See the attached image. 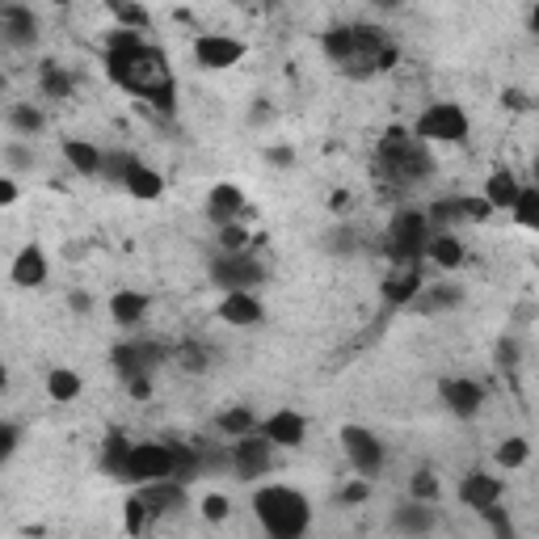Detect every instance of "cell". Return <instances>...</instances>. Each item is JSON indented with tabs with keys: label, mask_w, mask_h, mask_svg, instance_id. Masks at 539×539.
Segmentation results:
<instances>
[{
	"label": "cell",
	"mask_w": 539,
	"mask_h": 539,
	"mask_svg": "<svg viewBox=\"0 0 539 539\" xmlns=\"http://www.w3.org/2000/svg\"><path fill=\"white\" fill-rule=\"evenodd\" d=\"M81 392H85L81 371H72V367H51L47 371V396L55 405H72Z\"/></svg>",
	"instance_id": "obj_27"
},
{
	"label": "cell",
	"mask_w": 539,
	"mask_h": 539,
	"mask_svg": "<svg viewBox=\"0 0 539 539\" xmlns=\"http://www.w3.org/2000/svg\"><path fill=\"white\" fill-rule=\"evenodd\" d=\"M430 219L426 211H396L388 224V257L396 266H417L426 257V241H430Z\"/></svg>",
	"instance_id": "obj_5"
},
{
	"label": "cell",
	"mask_w": 539,
	"mask_h": 539,
	"mask_svg": "<svg viewBox=\"0 0 539 539\" xmlns=\"http://www.w3.org/2000/svg\"><path fill=\"white\" fill-rule=\"evenodd\" d=\"M464 257H468V249H464V241H459L451 228H434L430 241H426L422 262H434L438 270H455V266H464Z\"/></svg>",
	"instance_id": "obj_23"
},
{
	"label": "cell",
	"mask_w": 539,
	"mask_h": 539,
	"mask_svg": "<svg viewBox=\"0 0 539 539\" xmlns=\"http://www.w3.org/2000/svg\"><path fill=\"white\" fill-rule=\"evenodd\" d=\"M177 358H182L186 371H207V350L198 346V342H186L182 350H177Z\"/></svg>",
	"instance_id": "obj_48"
},
{
	"label": "cell",
	"mask_w": 539,
	"mask_h": 539,
	"mask_svg": "<svg viewBox=\"0 0 539 539\" xmlns=\"http://www.w3.org/2000/svg\"><path fill=\"white\" fill-rule=\"evenodd\" d=\"M169 358V350L165 346H156V342H148V337H123L114 350H110V363H114V371L118 375H152L156 367H161Z\"/></svg>",
	"instance_id": "obj_10"
},
{
	"label": "cell",
	"mask_w": 539,
	"mask_h": 539,
	"mask_svg": "<svg viewBox=\"0 0 539 539\" xmlns=\"http://www.w3.org/2000/svg\"><path fill=\"white\" fill-rule=\"evenodd\" d=\"M459 295H464V291H459V287H443V291H430V304L434 308H455V299Z\"/></svg>",
	"instance_id": "obj_52"
},
{
	"label": "cell",
	"mask_w": 539,
	"mask_h": 539,
	"mask_svg": "<svg viewBox=\"0 0 539 539\" xmlns=\"http://www.w3.org/2000/svg\"><path fill=\"white\" fill-rule=\"evenodd\" d=\"M173 472H177V464H173V447L169 443H131L118 481L148 485V481H161V476H173Z\"/></svg>",
	"instance_id": "obj_7"
},
{
	"label": "cell",
	"mask_w": 539,
	"mask_h": 539,
	"mask_svg": "<svg viewBox=\"0 0 539 539\" xmlns=\"http://www.w3.org/2000/svg\"><path fill=\"white\" fill-rule=\"evenodd\" d=\"M127 451H131V438H127V434H110V438H106V447H102V472H106V476H118V472H123Z\"/></svg>",
	"instance_id": "obj_35"
},
{
	"label": "cell",
	"mask_w": 539,
	"mask_h": 539,
	"mask_svg": "<svg viewBox=\"0 0 539 539\" xmlns=\"http://www.w3.org/2000/svg\"><path fill=\"white\" fill-rule=\"evenodd\" d=\"M194 59H198V68H207V72H224V68H236L245 59V43L232 34H198L194 38Z\"/></svg>",
	"instance_id": "obj_12"
},
{
	"label": "cell",
	"mask_w": 539,
	"mask_h": 539,
	"mask_svg": "<svg viewBox=\"0 0 539 539\" xmlns=\"http://www.w3.org/2000/svg\"><path fill=\"white\" fill-rule=\"evenodd\" d=\"M371 5H375V9H401L405 0H371Z\"/></svg>",
	"instance_id": "obj_56"
},
{
	"label": "cell",
	"mask_w": 539,
	"mask_h": 539,
	"mask_svg": "<svg viewBox=\"0 0 539 539\" xmlns=\"http://www.w3.org/2000/svg\"><path fill=\"white\" fill-rule=\"evenodd\" d=\"M215 430L224 438H241V434H253L257 430V413L249 405H228L224 413L215 417Z\"/></svg>",
	"instance_id": "obj_30"
},
{
	"label": "cell",
	"mask_w": 539,
	"mask_h": 539,
	"mask_svg": "<svg viewBox=\"0 0 539 539\" xmlns=\"http://www.w3.org/2000/svg\"><path fill=\"white\" fill-rule=\"evenodd\" d=\"M38 89H43V97H51V102H68V97L76 93V81H72L68 68L43 64V68H38Z\"/></svg>",
	"instance_id": "obj_29"
},
{
	"label": "cell",
	"mask_w": 539,
	"mask_h": 539,
	"mask_svg": "<svg viewBox=\"0 0 539 539\" xmlns=\"http://www.w3.org/2000/svg\"><path fill=\"white\" fill-rule=\"evenodd\" d=\"M438 396H443V405L459 417V422H472L485 405V388L476 384V379H443V384H438Z\"/></svg>",
	"instance_id": "obj_15"
},
{
	"label": "cell",
	"mask_w": 539,
	"mask_h": 539,
	"mask_svg": "<svg viewBox=\"0 0 539 539\" xmlns=\"http://www.w3.org/2000/svg\"><path fill=\"white\" fill-rule=\"evenodd\" d=\"M337 443H342L350 468L358 476H367V481H375L379 472H384L388 464V451H384V438H379L371 426H358V422H346L342 430H337Z\"/></svg>",
	"instance_id": "obj_6"
},
{
	"label": "cell",
	"mask_w": 539,
	"mask_h": 539,
	"mask_svg": "<svg viewBox=\"0 0 539 539\" xmlns=\"http://www.w3.org/2000/svg\"><path fill=\"white\" fill-rule=\"evenodd\" d=\"M131 161H135L131 152H102V177H106V182H118V186H123V173H127Z\"/></svg>",
	"instance_id": "obj_43"
},
{
	"label": "cell",
	"mask_w": 539,
	"mask_h": 539,
	"mask_svg": "<svg viewBox=\"0 0 539 539\" xmlns=\"http://www.w3.org/2000/svg\"><path fill=\"white\" fill-rule=\"evenodd\" d=\"M5 123H9V131H13V135H22V139H34L38 131L47 127V118H43V110H38V106H30V102H13V106L5 110Z\"/></svg>",
	"instance_id": "obj_28"
},
{
	"label": "cell",
	"mask_w": 539,
	"mask_h": 539,
	"mask_svg": "<svg viewBox=\"0 0 539 539\" xmlns=\"http://www.w3.org/2000/svg\"><path fill=\"white\" fill-rule=\"evenodd\" d=\"M481 518L489 523V531H493L497 539H510V535H514V523H510V514H506V506H502V502L485 506V510H481Z\"/></svg>",
	"instance_id": "obj_41"
},
{
	"label": "cell",
	"mask_w": 539,
	"mask_h": 539,
	"mask_svg": "<svg viewBox=\"0 0 539 539\" xmlns=\"http://www.w3.org/2000/svg\"><path fill=\"white\" fill-rule=\"evenodd\" d=\"M211 283L224 287V291H253V287L266 283V270H262V262H257L249 249L219 253L211 262Z\"/></svg>",
	"instance_id": "obj_8"
},
{
	"label": "cell",
	"mask_w": 539,
	"mask_h": 539,
	"mask_svg": "<svg viewBox=\"0 0 539 539\" xmlns=\"http://www.w3.org/2000/svg\"><path fill=\"white\" fill-rule=\"evenodd\" d=\"M0 5H5V0H0Z\"/></svg>",
	"instance_id": "obj_60"
},
{
	"label": "cell",
	"mask_w": 539,
	"mask_h": 539,
	"mask_svg": "<svg viewBox=\"0 0 539 539\" xmlns=\"http://www.w3.org/2000/svg\"><path fill=\"white\" fill-rule=\"evenodd\" d=\"M123 190L135 198V203H156V198L165 194V177L135 156V161L127 165V173H123Z\"/></svg>",
	"instance_id": "obj_22"
},
{
	"label": "cell",
	"mask_w": 539,
	"mask_h": 539,
	"mask_svg": "<svg viewBox=\"0 0 539 539\" xmlns=\"http://www.w3.org/2000/svg\"><path fill=\"white\" fill-rule=\"evenodd\" d=\"M17 447H22V426H17V422H0V464H9Z\"/></svg>",
	"instance_id": "obj_44"
},
{
	"label": "cell",
	"mask_w": 539,
	"mask_h": 539,
	"mask_svg": "<svg viewBox=\"0 0 539 539\" xmlns=\"http://www.w3.org/2000/svg\"><path fill=\"white\" fill-rule=\"evenodd\" d=\"M47 5H55V9H64V5H72V0H47Z\"/></svg>",
	"instance_id": "obj_58"
},
{
	"label": "cell",
	"mask_w": 539,
	"mask_h": 539,
	"mask_svg": "<svg viewBox=\"0 0 539 539\" xmlns=\"http://www.w3.org/2000/svg\"><path fill=\"white\" fill-rule=\"evenodd\" d=\"M321 47H325V55L333 59L337 68H346V64H350V55H354V26H329Z\"/></svg>",
	"instance_id": "obj_32"
},
{
	"label": "cell",
	"mask_w": 539,
	"mask_h": 539,
	"mask_svg": "<svg viewBox=\"0 0 539 539\" xmlns=\"http://www.w3.org/2000/svg\"><path fill=\"white\" fill-rule=\"evenodd\" d=\"M430 144H422L413 131L392 127L384 139H379V165H384L396 182H422L430 173Z\"/></svg>",
	"instance_id": "obj_3"
},
{
	"label": "cell",
	"mask_w": 539,
	"mask_h": 539,
	"mask_svg": "<svg viewBox=\"0 0 539 539\" xmlns=\"http://www.w3.org/2000/svg\"><path fill=\"white\" fill-rule=\"evenodd\" d=\"M270 118H274V110H270L266 102H257V106H253V123H270Z\"/></svg>",
	"instance_id": "obj_55"
},
{
	"label": "cell",
	"mask_w": 539,
	"mask_h": 539,
	"mask_svg": "<svg viewBox=\"0 0 539 539\" xmlns=\"http://www.w3.org/2000/svg\"><path fill=\"white\" fill-rule=\"evenodd\" d=\"M64 161L81 177H102V148L89 139H64Z\"/></svg>",
	"instance_id": "obj_25"
},
{
	"label": "cell",
	"mask_w": 539,
	"mask_h": 539,
	"mask_svg": "<svg viewBox=\"0 0 539 539\" xmlns=\"http://www.w3.org/2000/svg\"><path fill=\"white\" fill-rule=\"evenodd\" d=\"M110 13H114V22L118 26H127V30H139V34H148L152 30V13L139 5V0H106Z\"/></svg>",
	"instance_id": "obj_31"
},
{
	"label": "cell",
	"mask_w": 539,
	"mask_h": 539,
	"mask_svg": "<svg viewBox=\"0 0 539 539\" xmlns=\"http://www.w3.org/2000/svg\"><path fill=\"white\" fill-rule=\"evenodd\" d=\"M518 190H523V182H518L510 169H493L489 182H485V203H489L493 211H510L514 198H518Z\"/></svg>",
	"instance_id": "obj_26"
},
{
	"label": "cell",
	"mask_w": 539,
	"mask_h": 539,
	"mask_svg": "<svg viewBox=\"0 0 539 539\" xmlns=\"http://www.w3.org/2000/svg\"><path fill=\"white\" fill-rule=\"evenodd\" d=\"M518 358H523V350H518V342H514V337H502V342H497V367L514 371V367H518Z\"/></svg>",
	"instance_id": "obj_49"
},
{
	"label": "cell",
	"mask_w": 539,
	"mask_h": 539,
	"mask_svg": "<svg viewBox=\"0 0 539 539\" xmlns=\"http://www.w3.org/2000/svg\"><path fill=\"white\" fill-rule=\"evenodd\" d=\"M266 161H270V165H278V169H291L295 152H291V148H283V144H278V148H270V152H266Z\"/></svg>",
	"instance_id": "obj_53"
},
{
	"label": "cell",
	"mask_w": 539,
	"mask_h": 539,
	"mask_svg": "<svg viewBox=\"0 0 539 539\" xmlns=\"http://www.w3.org/2000/svg\"><path fill=\"white\" fill-rule=\"evenodd\" d=\"M388 527H392V531H405V535H430V531L438 527L434 502H417V497H409V502L392 506Z\"/></svg>",
	"instance_id": "obj_19"
},
{
	"label": "cell",
	"mask_w": 539,
	"mask_h": 539,
	"mask_svg": "<svg viewBox=\"0 0 539 539\" xmlns=\"http://www.w3.org/2000/svg\"><path fill=\"white\" fill-rule=\"evenodd\" d=\"M152 523V510H148V502H144V497H139V493H131L127 497V506H123V527L131 531V535H139V531H144Z\"/></svg>",
	"instance_id": "obj_36"
},
{
	"label": "cell",
	"mask_w": 539,
	"mask_h": 539,
	"mask_svg": "<svg viewBox=\"0 0 539 539\" xmlns=\"http://www.w3.org/2000/svg\"><path fill=\"white\" fill-rule=\"evenodd\" d=\"M0 38H5L9 47H34L38 43V17L34 9H26L22 0H5L0 5Z\"/></svg>",
	"instance_id": "obj_14"
},
{
	"label": "cell",
	"mask_w": 539,
	"mask_h": 539,
	"mask_svg": "<svg viewBox=\"0 0 539 539\" xmlns=\"http://www.w3.org/2000/svg\"><path fill=\"white\" fill-rule=\"evenodd\" d=\"M493 459H497V468H506V472H518L531 459V443L527 438H506L502 447L493 451Z\"/></svg>",
	"instance_id": "obj_34"
},
{
	"label": "cell",
	"mask_w": 539,
	"mask_h": 539,
	"mask_svg": "<svg viewBox=\"0 0 539 539\" xmlns=\"http://www.w3.org/2000/svg\"><path fill=\"white\" fill-rule=\"evenodd\" d=\"M68 304H72L76 312H89V308H93V304H89V295H85V291H72V295H68Z\"/></svg>",
	"instance_id": "obj_54"
},
{
	"label": "cell",
	"mask_w": 539,
	"mask_h": 539,
	"mask_svg": "<svg viewBox=\"0 0 539 539\" xmlns=\"http://www.w3.org/2000/svg\"><path fill=\"white\" fill-rule=\"evenodd\" d=\"M123 384H127V392L135 396V401H148L152 396V375H127Z\"/></svg>",
	"instance_id": "obj_50"
},
{
	"label": "cell",
	"mask_w": 539,
	"mask_h": 539,
	"mask_svg": "<svg viewBox=\"0 0 539 539\" xmlns=\"http://www.w3.org/2000/svg\"><path fill=\"white\" fill-rule=\"evenodd\" d=\"M430 228H451V224H464V211H459V198H443V203L430 207Z\"/></svg>",
	"instance_id": "obj_38"
},
{
	"label": "cell",
	"mask_w": 539,
	"mask_h": 539,
	"mask_svg": "<svg viewBox=\"0 0 539 539\" xmlns=\"http://www.w3.org/2000/svg\"><path fill=\"white\" fill-rule=\"evenodd\" d=\"M468 131H472V118L459 102H434L413 123V135L422 144H464Z\"/></svg>",
	"instance_id": "obj_4"
},
{
	"label": "cell",
	"mask_w": 539,
	"mask_h": 539,
	"mask_svg": "<svg viewBox=\"0 0 539 539\" xmlns=\"http://www.w3.org/2000/svg\"><path fill=\"white\" fill-rule=\"evenodd\" d=\"M510 215H514V224H518V228L535 232V228H539V190H531V186L518 190V198H514Z\"/></svg>",
	"instance_id": "obj_33"
},
{
	"label": "cell",
	"mask_w": 539,
	"mask_h": 539,
	"mask_svg": "<svg viewBox=\"0 0 539 539\" xmlns=\"http://www.w3.org/2000/svg\"><path fill=\"white\" fill-rule=\"evenodd\" d=\"M47 274H51V262H47V253L38 249V245H22V249L13 253L9 278H13L17 287H43Z\"/></svg>",
	"instance_id": "obj_21"
},
{
	"label": "cell",
	"mask_w": 539,
	"mask_h": 539,
	"mask_svg": "<svg viewBox=\"0 0 539 539\" xmlns=\"http://www.w3.org/2000/svg\"><path fill=\"white\" fill-rule=\"evenodd\" d=\"M253 514L270 539H299L312 527V502L291 485H262L253 493Z\"/></svg>",
	"instance_id": "obj_2"
},
{
	"label": "cell",
	"mask_w": 539,
	"mask_h": 539,
	"mask_svg": "<svg viewBox=\"0 0 539 539\" xmlns=\"http://www.w3.org/2000/svg\"><path fill=\"white\" fill-rule=\"evenodd\" d=\"M241 215H245V190L236 182H215L211 194H207V219L215 228H224V224H232V219H241Z\"/></svg>",
	"instance_id": "obj_20"
},
{
	"label": "cell",
	"mask_w": 539,
	"mask_h": 539,
	"mask_svg": "<svg viewBox=\"0 0 539 539\" xmlns=\"http://www.w3.org/2000/svg\"><path fill=\"white\" fill-rule=\"evenodd\" d=\"M5 89H9V81H5V76H0V97H5Z\"/></svg>",
	"instance_id": "obj_59"
},
{
	"label": "cell",
	"mask_w": 539,
	"mask_h": 539,
	"mask_svg": "<svg viewBox=\"0 0 539 539\" xmlns=\"http://www.w3.org/2000/svg\"><path fill=\"white\" fill-rule=\"evenodd\" d=\"M257 434L270 438L274 451H295L308 443V417L299 409H274L266 422H257Z\"/></svg>",
	"instance_id": "obj_11"
},
{
	"label": "cell",
	"mask_w": 539,
	"mask_h": 539,
	"mask_svg": "<svg viewBox=\"0 0 539 539\" xmlns=\"http://www.w3.org/2000/svg\"><path fill=\"white\" fill-rule=\"evenodd\" d=\"M17 198H22V190H17V182H13L9 173H0V211H5V207H13Z\"/></svg>",
	"instance_id": "obj_51"
},
{
	"label": "cell",
	"mask_w": 539,
	"mask_h": 539,
	"mask_svg": "<svg viewBox=\"0 0 539 539\" xmlns=\"http://www.w3.org/2000/svg\"><path fill=\"white\" fill-rule=\"evenodd\" d=\"M367 497H371V481H367V476H358V481H350L342 493H337V502H342V506H358V502H367Z\"/></svg>",
	"instance_id": "obj_46"
},
{
	"label": "cell",
	"mask_w": 539,
	"mask_h": 539,
	"mask_svg": "<svg viewBox=\"0 0 539 539\" xmlns=\"http://www.w3.org/2000/svg\"><path fill=\"white\" fill-rule=\"evenodd\" d=\"M228 514H232V502L224 493H207L203 497V518L207 523H228Z\"/></svg>",
	"instance_id": "obj_45"
},
{
	"label": "cell",
	"mask_w": 539,
	"mask_h": 539,
	"mask_svg": "<svg viewBox=\"0 0 539 539\" xmlns=\"http://www.w3.org/2000/svg\"><path fill=\"white\" fill-rule=\"evenodd\" d=\"M228 468H232V476H241V481H257V476H266L274 468V443H270V438H262L257 430L232 438Z\"/></svg>",
	"instance_id": "obj_9"
},
{
	"label": "cell",
	"mask_w": 539,
	"mask_h": 539,
	"mask_svg": "<svg viewBox=\"0 0 539 539\" xmlns=\"http://www.w3.org/2000/svg\"><path fill=\"white\" fill-rule=\"evenodd\" d=\"M5 388H9V367L0 363V392H5Z\"/></svg>",
	"instance_id": "obj_57"
},
{
	"label": "cell",
	"mask_w": 539,
	"mask_h": 539,
	"mask_svg": "<svg viewBox=\"0 0 539 539\" xmlns=\"http://www.w3.org/2000/svg\"><path fill=\"white\" fill-rule=\"evenodd\" d=\"M219 321L232 329H253L266 321V308L253 291H224V299H219Z\"/></svg>",
	"instance_id": "obj_16"
},
{
	"label": "cell",
	"mask_w": 539,
	"mask_h": 539,
	"mask_svg": "<svg viewBox=\"0 0 539 539\" xmlns=\"http://www.w3.org/2000/svg\"><path fill=\"white\" fill-rule=\"evenodd\" d=\"M5 165L9 169H34L38 165V152L30 148V144H22V139H13V144H5Z\"/></svg>",
	"instance_id": "obj_39"
},
{
	"label": "cell",
	"mask_w": 539,
	"mask_h": 539,
	"mask_svg": "<svg viewBox=\"0 0 539 539\" xmlns=\"http://www.w3.org/2000/svg\"><path fill=\"white\" fill-rule=\"evenodd\" d=\"M459 211H464V219H472V224H485V219L493 215V207L485 203V194L481 198H459Z\"/></svg>",
	"instance_id": "obj_47"
},
{
	"label": "cell",
	"mask_w": 539,
	"mask_h": 539,
	"mask_svg": "<svg viewBox=\"0 0 539 539\" xmlns=\"http://www.w3.org/2000/svg\"><path fill=\"white\" fill-rule=\"evenodd\" d=\"M459 506H468V510H476L481 514L485 506H493V502H502V493H506V485H502V476H493V472H468L464 481H459Z\"/></svg>",
	"instance_id": "obj_17"
},
{
	"label": "cell",
	"mask_w": 539,
	"mask_h": 539,
	"mask_svg": "<svg viewBox=\"0 0 539 539\" xmlns=\"http://www.w3.org/2000/svg\"><path fill=\"white\" fill-rule=\"evenodd\" d=\"M148 304H152V299L144 295V291H131V287H123V291H114L110 295V321L118 325V329H135L139 321H144V316H148Z\"/></svg>",
	"instance_id": "obj_24"
},
{
	"label": "cell",
	"mask_w": 539,
	"mask_h": 539,
	"mask_svg": "<svg viewBox=\"0 0 539 539\" xmlns=\"http://www.w3.org/2000/svg\"><path fill=\"white\" fill-rule=\"evenodd\" d=\"M236 249H249V232L241 228V219L219 228V253H236Z\"/></svg>",
	"instance_id": "obj_42"
},
{
	"label": "cell",
	"mask_w": 539,
	"mask_h": 539,
	"mask_svg": "<svg viewBox=\"0 0 539 539\" xmlns=\"http://www.w3.org/2000/svg\"><path fill=\"white\" fill-rule=\"evenodd\" d=\"M135 493L148 502L152 518H161V514H182V510L190 506V489H186V481H177V476H161V481L135 485Z\"/></svg>",
	"instance_id": "obj_13"
},
{
	"label": "cell",
	"mask_w": 539,
	"mask_h": 539,
	"mask_svg": "<svg viewBox=\"0 0 539 539\" xmlns=\"http://www.w3.org/2000/svg\"><path fill=\"white\" fill-rule=\"evenodd\" d=\"M106 76L123 93L144 97V102H152L156 110H173V97H177L173 68L156 47L139 43L131 51H106Z\"/></svg>",
	"instance_id": "obj_1"
},
{
	"label": "cell",
	"mask_w": 539,
	"mask_h": 539,
	"mask_svg": "<svg viewBox=\"0 0 539 539\" xmlns=\"http://www.w3.org/2000/svg\"><path fill=\"white\" fill-rule=\"evenodd\" d=\"M422 287H426V274H422V262L417 266H396L388 278H384V304H392V308H405V304H413L417 295H422Z\"/></svg>",
	"instance_id": "obj_18"
},
{
	"label": "cell",
	"mask_w": 539,
	"mask_h": 539,
	"mask_svg": "<svg viewBox=\"0 0 539 539\" xmlns=\"http://www.w3.org/2000/svg\"><path fill=\"white\" fill-rule=\"evenodd\" d=\"M325 249L337 253V257L358 253V236H354V228H333V232H325Z\"/></svg>",
	"instance_id": "obj_40"
},
{
	"label": "cell",
	"mask_w": 539,
	"mask_h": 539,
	"mask_svg": "<svg viewBox=\"0 0 539 539\" xmlns=\"http://www.w3.org/2000/svg\"><path fill=\"white\" fill-rule=\"evenodd\" d=\"M438 493H443V485H438V476H434L430 468L413 472V481H409V497H417V502H438Z\"/></svg>",
	"instance_id": "obj_37"
}]
</instances>
